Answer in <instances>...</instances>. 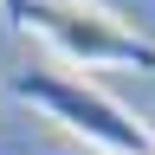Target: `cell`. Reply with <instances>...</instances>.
<instances>
[{"label":"cell","mask_w":155,"mask_h":155,"mask_svg":"<svg viewBox=\"0 0 155 155\" xmlns=\"http://www.w3.org/2000/svg\"><path fill=\"white\" fill-rule=\"evenodd\" d=\"M13 91L26 97L32 110H45L58 129H71L78 142H91V149H104V155H155V136L136 123L110 91L84 84L78 71L26 65V71H13Z\"/></svg>","instance_id":"obj_1"},{"label":"cell","mask_w":155,"mask_h":155,"mask_svg":"<svg viewBox=\"0 0 155 155\" xmlns=\"http://www.w3.org/2000/svg\"><path fill=\"white\" fill-rule=\"evenodd\" d=\"M26 32H39L71 71H97V65L155 71V39L136 32L123 13L97 7V0H32L26 7Z\"/></svg>","instance_id":"obj_2"},{"label":"cell","mask_w":155,"mask_h":155,"mask_svg":"<svg viewBox=\"0 0 155 155\" xmlns=\"http://www.w3.org/2000/svg\"><path fill=\"white\" fill-rule=\"evenodd\" d=\"M0 7H7V19H13V26H26V7H32V0H0Z\"/></svg>","instance_id":"obj_3"}]
</instances>
